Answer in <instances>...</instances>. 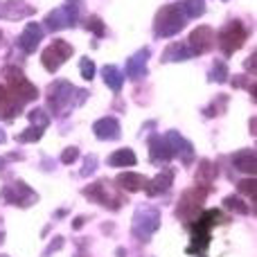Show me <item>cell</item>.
I'll use <instances>...</instances> for the list:
<instances>
[{
    "instance_id": "1",
    "label": "cell",
    "mask_w": 257,
    "mask_h": 257,
    "mask_svg": "<svg viewBox=\"0 0 257 257\" xmlns=\"http://www.w3.org/2000/svg\"><path fill=\"white\" fill-rule=\"evenodd\" d=\"M86 97H88L86 90L75 88V86L66 79L54 81L48 88V106H50V111H52V115H57V117L68 115L72 108L81 106V104L86 102Z\"/></svg>"
},
{
    "instance_id": "2",
    "label": "cell",
    "mask_w": 257,
    "mask_h": 257,
    "mask_svg": "<svg viewBox=\"0 0 257 257\" xmlns=\"http://www.w3.org/2000/svg\"><path fill=\"white\" fill-rule=\"evenodd\" d=\"M226 221H230V219H228L221 210H203V212L196 217V221L190 223L192 244H190V248H187V253L190 255L196 253L199 257H203L210 246V232H212V228L219 226V223H226Z\"/></svg>"
},
{
    "instance_id": "3",
    "label": "cell",
    "mask_w": 257,
    "mask_h": 257,
    "mask_svg": "<svg viewBox=\"0 0 257 257\" xmlns=\"http://www.w3.org/2000/svg\"><path fill=\"white\" fill-rule=\"evenodd\" d=\"M3 77H5V81H7V86H5V88H7L9 93H12L14 97L23 104V106H25L27 102H34V99L39 97V88H36V86L32 84L25 75H23L21 68L5 66L3 68Z\"/></svg>"
},
{
    "instance_id": "4",
    "label": "cell",
    "mask_w": 257,
    "mask_h": 257,
    "mask_svg": "<svg viewBox=\"0 0 257 257\" xmlns=\"http://www.w3.org/2000/svg\"><path fill=\"white\" fill-rule=\"evenodd\" d=\"M185 14H183L181 5H165L158 14H156L154 23V34L158 39H169V36L178 34L185 27Z\"/></svg>"
},
{
    "instance_id": "5",
    "label": "cell",
    "mask_w": 257,
    "mask_h": 257,
    "mask_svg": "<svg viewBox=\"0 0 257 257\" xmlns=\"http://www.w3.org/2000/svg\"><path fill=\"white\" fill-rule=\"evenodd\" d=\"M84 196H88L90 201H95V203L104 205V208H108V210H120L122 205L126 203V196L120 192V187L113 185L106 178L84 187Z\"/></svg>"
},
{
    "instance_id": "6",
    "label": "cell",
    "mask_w": 257,
    "mask_h": 257,
    "mask_svg": "<svg viewBox=\"0 0 257 257\" xmlns=\"http://www.w3.org/2000/svg\"><path fill=\"white\" fill-rule=\"evenodd\" d=\"M210 192L212 190L201 187V185H194V187H190V190H185L183 192V196L178 199L176 217L181 219V221H185L187 226H190L192 221H196V217L203 212V201H205V196H208Z\"/></svg>"
},
{
    "instance_id": "7",
    "label": "cell",
    "mask_w": 257,
    "mask_h": 257,
    "mask_svg": "<svg viewBox=\"0 0 257 257\" xmlns=\"http://www.w3.org/2000/svg\"><path fill=\"white\" fill-rule=\"evenodd\" d=\"M160 228V210L154 205H140L133 214V223H131V232L136 239L140 241H149L151 235Z\"/></svg>"
},
{
    "instance_id": "8",
    "label": "cell",
    "mask_w": 257,
    "mask_h": 257,
    "mask_svg": "<svg viewBox=\"0 0 257 257\" xmlns=\"http://www.w3.org/2000/svg\"><path fill=\"white\" fill-rule=\"evenodd\" d=\"M246 39H248V30L244 27L241 21H230L228 25H223L221 32L217 34V43L226 57H232V54L246 43Z\"/></svg>"
},
{
    "instance_id": "9",
    "label": "cell",
    "mask_w": 257,
    "mask_h": 257,
    "mask_svg": "<svg viewBox=\"0 0 257 257\" xmlns=\"http://www.w3.org/2000/svg\"><path fill=\"white\" fill-rule=\"evenodd\" d=\"M72 52H75V48H72L68 41L54 39L52 43L43 50V54H41V63H43V68L48 72H57L59 68L72 57Z\"/></svg>"
},
{
    "instance_id": "10",
    "label": "cell",
    "mask_w": 257,
    "mask_h": 257,
    "mask_svg": "<svg viewBox=\"0 0 257 257\" xmlns=\"http://www.w3.org/2000/svg\"><path fill=\"white\" fill-rule=\"evenodd\" d=\"M77 14H79V0H68L66 5L52 9V12L45 16V27L50 32H59L72 27L77 23Z\"/></svg>"
},
{
    "instance_id": "11",
    "label": "cell",
    "mask_w": 257,
    "mask_h": 257,
    "mask_svg": "<svg viewBox=\"0 0 257 257\" xmlns=\"http://www.w3.org/2000/svg\"><path fill=\"white\" fill-rule=\"evenodd\" d=\"M0 201L9 205H18V208H30L39 201V194L32 190L27 183L16 181L12 185H5L3 192H0Z\"/></svg>"
},
{
    "instance_id": "12",
    "label": "cell",
    "mask_w": 257,
    "mask_h": 257,
    "mask_svg": "<svg viewBox=\"0 0 257 257\" xmlns=\"http://www.w3.org/2000/svg\"><path fill=\"white\" fill-rule=\"evenodd\" d=\"M187 48H190L192 57H201V54L210 52L214 48V32L212 27L208 25H199L194 32L190 34V41H187Z\"/></svg>"
},
{
    "instance_id": "13",
    "label": "cell",
    "mask_w": 257,
    "mask_h": 257,
    "mask_svg": "<svg viewBox=\"0 0 257 257\" xmlns=\"http://www.w3.org/2000/svg\"><path fill=\"white\" fill-rule=\"evenodd\" d=\"M165 142H167L169 149H172V156H178V158L183 160V165H190L192 160H194V147L178 131H169L167 136H165Z\"/></svg>"
},
{
    "instance_id": "14",
    "label": "cell",
    "mask_w": 257,
    "mask_h": 257,
    "mask_svg": "<svg viewBox=\"0 0 257 257\" xmlns=\"http://www.w3.org/2000/svg\"><path fill=\"white\" fill-rule=\"evenodd\" d=\"M41 39H43V27L39 25V23H27L25 30L21 32V36H18L16 45L23 50L25 54H32L36 48H39Z\"/></svg>"
},
{
    "instance_id": "15",
    "label": "cell",
    "mask_w": 257,
    "mask_h": 257,
    "mask_svg": "<svg viewBox=\"0 0 257 257\" xmlns=\"http://www.w3.org/2000/svg\"><path fill=\"white\" fill-rule=\"evenodd\" d=\"M174 176H176V169H174V167H165L163 172L158 174V176L151 178V181L147 183V187H145L147 196H160V194H165V192L172 187Z\"/></svg>"
},
{
    "instance_id": "16",
    "label": "cell",
    "mask_w": 257,
    "mask_h": 257,
    "mask_svg": "<svg viewBox=\"0 0 257 257\" xmlns=\"http://www.w3.org/2000/svg\"><path fill=\"white\" fill-rule=\"evenodd\" d=\"M21 113H23V104L18 102L5 86H0V117L12 122L14 117H18Z\"/></svg>"
},
{
    "instance_id": "17",
    "label": "cell",
    "mask_w": 257,
    "mask_h": 257,
    "mask_svg": "<svg viewBox=\"0 0 257 257\" xmlns=\"http://www.w3.org/2000/svg\"><path fill=\"white\" fill-rule=\"evenodd\" d=\"M174 156H172V149H169V145L165 142V138L160 136H151L149 138V160L154 165H165L169 163Z\"/></svg>"
},
{
    "instance_id": "18",
    "label": "cell",
    "mask_w": 257,
    "mask_h": 257,
    "mask_svg": "<svg viewBox=\"0 0 257 257\" xmlns=\"http://www.w3.org/2000/svg\"><path fill=\"white\" fill-rule=\"evenodd\" d=\"M147 59H149V48H142L126 61V77L128 79H142L147 77Z\"/></svg>"
},
{
    "instance_id": "19",
    "label": "cell",
    "mask_w": 257,
    "mask_h": 257,
    "mask_svg": "<svg viewBox=\"0 0 257 257\" xmlns=\"http://www.w3.org/2000/svg\"><path fill=\"white\" fill-rule=\"evenodd\" d=\"M120 122L115 120V117H102V120H97L93 124V133L99 138V140H117L120 138Z\"/></svg>"
},
{
    "instance_id": "20",
    "label": "cell",
    "mask_w": 257,
    "mask_h": 257,
    "mask_svg": "<svg viewBox=\"0 0 257 257\" xmlns=\"http://www.w3.org/2000/svg\"><path fill=\"white\" fill-rule=\"evenodd\" d=\"M117 187L120 190H126V192H140L147 187V183H149V178L142 176V174H136V172H122L120 176L115 178Z\"/></svg>"
},
{
    "instance_id": "21",
    "label": "cell",
    "mask_w": 257,
    "mask_h": 257,
    "mask_svg": "<svg viewBox=\"0 0 257 257\" xmlns=\"http://www.w3.org/2000/svg\"><path fill=\"white\" fill-rule=\"evenodd\" d=\"M232 167L239 169V172H246V174H255V167H257V154L255 149H241L237 154H232Z\"/></svg>"
},
{
    "instance_id": "22",
    "label": "cell",
    "mask_w": 257,
    "mask_h": 257,
    "mask_svg": "<svg viewBox=\"0 0 257 257\" xmlns=\"http://www.w3.org/2000/svg\"><path fill=\"white\" fill-rule=\"evenodd\" d=\"M217 174H219L217 165H212L210 160H201L199 167H196V176H194V181H196V185L212 190V183H214V178H217Z\"/></svg>"
},
{
    "instance_id": "23",
    "label": "cell",
    "mask_w": 257,
    "mask_h": 257,
    "mask_svg": "<svg viewBox=\"0 0 257 257\" xmlns=\"http://www.w3.org/2000/svg\"><path fill=\"white\" fill-rule=\"evenodd\" d=\"M192 57L190 48H187L185 41H174L172 45H167V50L163 52V63H169V61H187Z\"/></svg>"
},
{
    "instance_id": "24",
    "label": "cell",
    "mask_w": 257,
    "mask_h": 257,
    "mask_svg": "<svg viewBox=\"0 0 257 257\" xmlns=\"http://www.w3.org/2000/svg\"><path fill=\"white\" fill-rule=\"evenodd\" d=\"M34 14L32 5H25V0H7V5H3V16L5 18H23Z\"/></svg>"
},
{
    "instance_id": "25",
    "label": "cell",
    "mask_w": 257,
    "mask_h": 257,
    "mask_svg": "<svg viewBox=\"0 0 257 257\" xmlns=\"http://www.w3.org/2000/svg\"><path fill=\"white\" fill-rule=\"evenodd\" d=\"M102 77H104V84L113 90V93H120L122 90V84H124V75L120 72L117 66H104L102 70Z\"/></svg>"
},
{
    "instance_id": "26",
    "label": "cell",
    "mask_w": 257,
    "mask_h": 257,
    "mask_svg": "<svg viewBox=\"0 0 257 257\" xmlns=\"http://www.w3.org/2000/svg\"><path fill=\"white\" fill-rule=\"evenodd\" d=\"M111 167H133V165L138 163L136 154H133V149H128V147H124V149H117L115 154L108 156L106 160Z\"/></svg>"
},
{
    "instance_id": "27",
    "label": "cell",
    "mask_w": 257,
    "mask_h": 257,
    "mask_svg": "<svg viewBox=\"0 0 257 257\" xmlns=\"http://www.w3.org/2000/svg\"><path fill=\"white\" fill-rule=\"evenodd\" d=\"M181 7H183L185 18H199V16H203L205 14V3L203 0H185Z\"/></svg>"
},
{
    "instance_id": "28",
    "label": "cell",
    "mask_w": 257,
    "mask_h": 257,
    "mask_svg": "<svg viewBox=\"0 0 257 257\" xmlns=\"http://www.w3.org/2000/svg\"><path fill=\"white\" fill-rule=\"evenodd\" d=\"M228 66L223 59H214L212 63V70H210V81H217V84H223V81H228Z\"/></svg>"
},
{
    "instance_id": "29",
    "label": "cell",
    "mask_w": 257,
    "mask_h": 257,
    "mask_svg": "<svg viewBox=\"0 0 257 257\" xmlns=\"http://www.w3.org/2000/svg\"><path fill=\"white\" fill-rule=\"evenodd\" d=\"M226 106H228V95H217V99H214L210 106L203 108V115L205 117L221 115V113H226Z\"/></svg>"
},
{
    "instance_id": "30",
    "label": "cell",
    "mask_w": 257,
    "mask_h": 257,
    "mask_svg": "<svg viewBox=\"0 0 257 257\" xmlns=\"http://www.w3.org/2000/svg\"><path fill=\"white\" fill-rule=\"evenodd\" d=\"M223 208L232 210V212H237V214H248L250 212V205L244 203L239 196H226V199H223Z\"/></svg>"
},
{
    "instance_id": "31",
    "label": "cell",
    "mask_w": 257,
    "mask_h": 257,
    "mask_svg": "<svg viewBox=\"0 0 257 257\" xmlns=\"http://www.w3.org/2000/svg\"><path fill=\"white\" fill-rule=\"evenodd\" d=\"M84 27L93 32L97 39H102V36L106 34V25L102 23V18H99V16H88V18H86V23H84Z\"/></svg>"
},
{
    "instance_id": "32",
    "label": "cell",
    "mask_w": 257,
    "mask_h": 257,
    "mask_svg": "<svg viewBox=\"0 0 257 257\" xmlns=\"http://www.w3.org/2000/svg\"><path fill=\"white\" fill-rule=\"evenodd\" d=\"M27 117H30L32 124L39 126V128H45L50 124V115L43 111V108H34V111H30V113H27Z\"/></svg>"
},
{
    "instance_id": "33",
    "label": "cell",
    "mask_w": 257,
    "mask_h": 257,
    "mask_svg": "<svg viewBox=\"0 0 257 257\" xmlns=\"http://www.w3.org/2000/svg\"><path fill=\"white\" fill-rule=\"evenodd\" d=\"M237 190H239L244 196H248L250 203H255V192H257V183H255V178H246V181H239Z\"/></svg>"
},
{
    "instance_id": "34",
    "label": "cell",
    "mask_w": 257,
    "mask_h": 257,
    "mask_svg": "<svg viewBox=\"0 0 257 257\" xmlns=\"http://www.w3.org/2000/svg\"><path fill=\"white\" fill-rule=\"evenodd\" d=\"M41 136H43V128L30 126V128H25L23 133H18L16 140H18V142H36V140H41Z\"/></svg>"
},
{
    "instance_id": "35",
    "label": "cell",
    "mask_w": 257,
    "mask_h": 257,
    "mask_svg": "<svg viewBox=\"0 0 257 257\" xmlns=\"http://www.w3.org/2000/svg\"><path fill=\"white\" fill-rule=\"evenodd\" d=\"M79 70H81V77H84L86 81H90V79L95 77V63L90 61L88 57H84V59L79 61Z\"/></svg>"
},
{
    "instance_id": "36",
    "label": "cell",
    "mask_w": 257,
    "mask_h": 257,
    "mask_svg": "<svg viewBox=\"0 0 257 257\" xmlns=\"http://www.w3.org/2000/svg\"><path fill=\"white\" fill-rule=\"evenodd\" d=\"M95 169H97V156H95V154L86 156V160H84V169H81V176H88V174H93Z\"/></svg>"
},
{
    "instance_id": "37",
    "label": "cell",
    "mask_w": 257,
    "mask_h": 257,
    "mask_svg": "<svg viewBox=\"0 0 257 257\" xmlns=\"http://www.w3.org/2000/svg\"><path fill=\"white\" fill-rule=\"evenodd\" d=\"M77 158H79V149H77V147H68V149L61 154V163L63 165H72Z\"/></svg>"
},
{
    "instance_id": "38",
    "label": "cell",
    "mask_w": 257,
    "mask_h": 257,
    "mask_svg": "<svg viewBox=\"0 0 257 257\" xmlns=\"http://www.w3.org/2000/svg\"><path fill=\"white\" fill-rule=\"evenodd\" d=\"M63 248V237H54V241L48 246V248L43 250V257H50L52 253H57V250H61Z\"/></svg>"
},
{
    "instance_id": "39",
    "label": "cell",
    "mask_w": 257,
    "mask_h": 257,
    "mask_svg": "<svg viewBox=\"0 0 257 257\" xmlns=\"http://www.w3.org/2000/svg\"><path fill=\"white\" fill-rule=\"evenodd\" d=\"M255 84V81H253ZM232 86H235V88H250V84H248V77H244V75H239V77H235V79H232Z\"/></svg>"
},
{
    "instance_id": "40",
    "label": "cell",
    "mask_w": 257,
    "mask_h": 257,
    "mask_svg": "<svg viewBox=\"0 0 257 257\" xmlns=\"http://www.w3.org/2000/svg\"><path fill=\"white\" fill-rule=\"evenodd\" d=\"M244 68H246V70H250V72H253V75H255V52H253V54H250V57H248V59H246Z\"/></svg>"
},
{
    "instance_id": "41",
    "label": "cell",
    "mask_w": 257,
    "mask_h": 257,
    "mask_svg": "<svg viewBox=\"0 0 257 257\" xmlns=\"http://www.w3.org/2000/svg\"><path fill=\"white\" fill-rule=\"evenodd\" d=\"M84 221H86V217H77L75 223H72V228H75V230H79V228L84 226Z\"/></svg>"
},
{
    "instance_id": "42",
    "label": "cell",
    "mask_w": 257,
    "mask_h": 257,
    "mask_svg": "<svg viewBox=\"0 0 257 257\" xmlns=\"http://www.w3.org/2000/svg\"><path fill=\"white\" fill-rule=\"evenodd\" d=\"M5 140H7V136H5V131H3V128H0V145H3Z\"/></svg>"
},
{
    "instance_id": "43",
    "label": "cell",
    "mask_w": 257,
    "mask_h": 257,
    "mask_svg": "<svg viewBox=\"0 0 257 257\" xmlns=\"http://www.w3.org/2000/svg\"><path fill=\"white\" fill-rule=\"evenodd\" d=\"M5 241V230H3V226H0V244Z\"/></svg>"
},
{
    "instance_id": "44",
    "label": "cell",
    "mask_w": 257,
    "mask_h": 257,
    "mask_svg": "<svg viewBox=\"0 0 257 257\" xmlns=\"http://www.w3.org/2000/svg\"><path fill=\"white\" fill-rule=\"evenodd\" d=\"M126 255V250H122V248H117V257H124Z\"/></svg>"
},
{
    "instance_id": "45",
    "label": "cell",
    "mask_w": 257,
    "mask_h": 257,
    "mask_svg": "<svg viewBox=\"0 0 257 257\" xmlns=\"http://www.w3.org/2000/svg\"><path fill=\"white\" fill-rule=\"evenodd\" d=\"M0 16H3V5H0Z\"/></svg>"
},
{
    "instance_id": "46",
    "label": "cell",
    "mask_w": 257,
    "mask_h": 257,
    "mask_svg": "<svg viewBox=\"0 0 257 257\" xmlns=\"http://www.w3.org/2000/svg\"><path fill=\"white\" fill-rule=\"evenodd\" d=\"M0 257H7V255H0Z\"/></svg>"
},
{
    "instance_id": "47",
    "label": "cell",
    "mask_w": 257,
    "mask_h": 257,
    "mask_svg": "<svg viewBox=\"0 0 257 257\" xmlns=\"http://www.w3.org/2000/svg\"><path fill=\"white\" fill-rule=\"evenodd\" d=\"M0 39H3V34H0Z\"/></svg>"
}]
</instances>
